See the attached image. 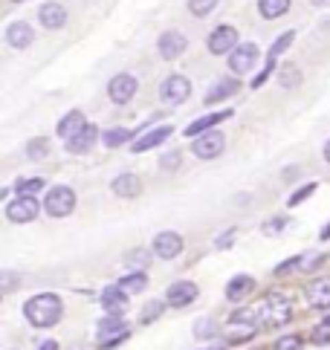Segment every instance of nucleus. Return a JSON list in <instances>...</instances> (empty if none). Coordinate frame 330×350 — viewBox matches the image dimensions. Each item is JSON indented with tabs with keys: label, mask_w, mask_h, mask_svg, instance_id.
<instances>
[{
	"label": "nucleus",
	"mask_w": 330,
	"mask_h": 350,
	"mask_svg": "<svg viewBox=\"0 0 330 350\" xmlns=\"http://www.w3.org/2000/svg\"><path fill=\"white\" fill-rule=\"evenodd\" d=\"M38 208H41V203H38L32 194H21L18 200H12L6 206V217L12 223H29L38 217Z\"/></svg>",
	"instance_id": "nucleus-7"
},
{
	"label": "nucleus",
	"mask_w": 330,
	"mask_h": 350,
	"mask_svg": "<svg viewBox=\"0 0 330 350\" xmlns=\"http://www.w3.org/2000/svg\"><path fill=\"white\" fill-rule=\"evenodd\" d=\"M325 237H330V226H325V229H322V241H325Z\"/></svg>",
	"instance_id": "nucleus-47"
},
{
	"label": "nucleus",
	"mask_w": 330,
	"mask_h": 350,
	"mask_svg": "<svg viewBox=\"0 0 330 350\" xmlns=\"http://www.w3.org/2000/svg\"><path fill=\"white\" fill-rule=\"evenodd\" d=\"M183 252V237L177 232H160L154 237V255L162 260H174L177 255Z\"/></svg>",
	"instance_id": "nucleus-11"
},
{
	"label": "nucleus",
	"mask_w": 330,
	"mask_h": 350,
	"mask_svg": "<svg viewBox=\"0 0 330 350\" xmlns=\"http://www.w3.org/2000/svg\"><path fill=\"white\" fill-rule=\"evenodd\" d=\"M235 237H238L235 229H226V232L218 237V241H214V246H218V249H226V246H232V243H235Z\"/></svg>",
	"instance_id": "nucleus-41"
},
{
	"label": "nucleus",
	"mask_w": 330,
	"mask_h": 350,
	"mask_svg": "<svg viewBox=\"0 0 330 350\" xmlns=\"http://www.w3.org/2000/svg\"><path fill=\"white\" fill-rule=\"evenodd\" d=\"M218 333H220V327L212 319H197L194 321V336H197V339H214Z\"/></svg>",
	"instance_id": "nucleus-29"
},
{
	"label": "nucleus",
	"mask_w": 330,
	"mask_h": 350,
	"mask_svg": "<svg viewBox=\"0 0 330 350\" xmlns=\"http://www.w3.org/2000/svg\"><path fill=\"white\" fill-rule=\"evenodd\" d=\"M313 342H316V345H327V342H330V319L322 324V327H316Z\"/></svg>",
	"instance_id": "nucleus-39"
},
{
	"label": "nucleus",
	"mask_w": 330,
	"mask_h": 350,
	"mask_svg": "<svg viewBox=\"0 0 330 350\" xmlns=\"http://www.w3.org/2000/svg\"><path fill=\"white\" fill-rule=\"evenodd\" d=\"M252 290H255V281H252L249 275H235V278L226 284V298H229V301H240V298H246Z\"/></svg>",
	"instance_id": "nucleus-21"
},
{
	"label": "nucleus",
	"mask_w": 330,
	"mask_h": 350,
	"mask_svg": "<svg viewBox=\"0 0 330 350\" xmlns=\"http://www.w3.org/2000/svg\"><path fill=\"white\" fill-rule=\"evenodd\" d=\"M296 267H301V258H290L287 264H281L275 269V275H284V272H290V269H296Z\"/></svg>",
	"instance_id": "nucleus-42"
},
{
	"label": "nucleus",
	"mask_w": 330,
	"mask_h": 350,
	"mask_svg": "<svg viewBox=\"0 0 330 350\" xmlns=\"http://www.w3.org/2000/svg\"><path fill=\"white\" fill-rule=\"evenodd\" d=\"M38 18H41V23L47 29H61L67 23V9L61 3H44L38 9Z\"/></svg>",
	"instance_id": "nucleus-18"
},
{
	"label": "nucleus",
	"mask_w": 330,
	"mask_h": 350,
	"mask_svg": "<svg viewBox=\"0 0 330 350\" xmlns=\"http://www.w3.org/2000/svg\"><path fill=\"white\" fill-rule=\"evenodd\" d=\"M99 345L101 347H113L116 342H122L125 336H128V327H125V321L116 319V316H110V319H101L99 321Z\"/></svg>",
	"instance_id": "nucleus-9"
},
{
	"label": "nucleus",
	"mask_w": 330,
	"mask_h": 350,
	"mask_svg": "<svg viewBox=\"0 0 330 350\" xmlns=\"http://www.w3.org/2000/svg\"><path fill=\"white\" fill-rule=\"evenodd\" d=\"M148 260H151V255L145 252V249H134V252L125 258V264L134 267V269H145V267H148Z\"/></svg>",
	"instance_id": "nucleus-33"
},
{
	"label": "nucleus",
	"mask_w": 330,
	"mask_h": 350,
	"mask_svg": "<svg viewBox=\"0 0 330 350\" xmlns=\"http://www.w3.org/2000/svg\"><path fill=\"white\" fill-rule=\"evenodd\" d=\"M223 148H226V136L220 133V131H206V133H200L197 139H194V145H192V151H194V157H200V159H214V157H220L223 154Z\"/></svg>",
	"instance_id": "nucleus-5"
},
{
	"label": "nucleus",
	"mask_w": 330,
	"mask_h": 350,
	"mask_svg": "<svg viewBox=\"0 0 330 350\" xmlns=\"http://www.w3.org/2000/svg\"><path fill=\"white\" fill-rule=\"evenodd\" d=\"M160 312H162V301H151V304L142 310V324H151V321L160 316Z\"/></svg>",
	"instance_id": "nucleus-36"
},
{
	"label": "nucleus",
	"mask_w": 330,
	"mask_h": 350,
	"mask_svg": "<svg viewBox=\"0 0 330 350\" xmlns=\"http://www.w3.org/2000/svg\"><path fill=\"white\" fill-rule=\"evenodd\" d=\"M238 46V29L235 27H218L209 35V53L212 55H229L232 49Z\"/></svg>",
	"instance_id": "nucleus-8"
},
{
	"label": "nucleus",
	"mask_w": 330,
	"mask_h": 350,
	"mask_svg": "<svg viewBox=\"0 0 330 350\" xmlns=\"http://www.w3.org/2000/svg\"><path fill=\"white\" fill-rule=\"evenodd\" d=\"M12 284H15V272H6V275H3V290H6V293L12 290Z\"/></svg>",
	"instance_id": "nucleus-43"
},
{
	"label": "nucleus",
	"mask_w": 330,
	"mask_h": 350,
	"mask_svg": "<svg viewBox=\"0 0 330 350\" xmlns=\"http://www.w3.org/2000/svg\"><path fill=\"white\" fill-rule=\"evenodd\" d=\"M35 41V32L27 21H15V23H9V29H6V44L9 46H15V49H27L32 46Z\"/></svg>",
	"instance_id": "nucleus-14"
},
{
	"label": "nucleus",
	"mask_w": 330,
	"mask_h": 350,
	"mask_svg": "<svg viewBox=\"0 0 330 350\" xmlns=\"http://www.w3.org/2000/svg\"><path fill=\"white\" fill-rule=\"evenodd\" d=\"M177 165H180V151H171V154H165V157L160 159V168H162V171H174Z\"/></svg>",
	"instance_id": "nucleus-37"
},
{
	"label": "nucleus",
	"mask_w": 330,
	"mask_h": 350,
	"mask_svg": "<svg viewBox=\"0 0 330 350\" xmlns=\"http://www.w3.org/2000/svg\"><path fill=\"white\" fill-rule=\"evenodd\" d=\"M113 191L119 197H136L142 191V183H139L136 174H119V177L113 180Z\"/></svg>",
	"instance_id": "nucleus-24"
},
{
	"label": "nucleus",
	"mask_w": 330,
	"mask_h": 350,
	"mask_svg": "<svg viewBox=\"0 0 330 350\" xmlns=\"http://www.w3.org/2000/svg\"><path fill=\"white\" fill-rule=\"evenodd\" d=\"M313 191H316V183H307V185H304V189H299L293 197H290V206H299L301 200H307Z\"/></svg>",
	"instance_id": "nucleus-38"
},
{
	"label": "nucleus",
	"mask_w": 330,
	"mask_h": 350,
	"mask_svg": "<svg viewBox=\"0 0 330 350\" xmlns=\"http://www.w3.org/2000/svg\"><path fill=\"white\" fill-rule=\"evenodd\" d=\"M165 298H168V307H188L197 298V284L194 281H177L168 286Z\"/></svg>",
	"instance_id": "nucleus-12"
},
{
	"label": "nucleus",
	"mask_w": 330,
	"mask_h": 350,
	"mask_svg": "<svg viewBox=\"0 0 330 350\" xmlns=\"http://www.w3.org/2000/svg\"><path fill=\"white\" fill-rule=\"evenodd\" d=\"M49 154V142L44 139V136H38V139H32L29 145H27V157L29 159H44Z\"/></svg>",
	"instance_id": "nucleus-31"
},
{
	"label": "nucleus",
	"mask_w": 330,
	"mask_h": 350,
	"mask_svg": "<svg viewBox=\"0 0 330 350\" xmlns=\"http://www.w3.org/2000/svg\"><path fill=\"white\" fill-rule=\"evenodd\" d=\"M101 307H105L110 316H122V312L128 310V290H125V286H107V290L101 293Z\"/></svg>",
	"instance_id": "nucleus-15"
},
{
	"label": "nucleus",
	"mask_w": 330,
	"mask_h": 350,
	"mask_svg": "<svg viewBox=\"0 0 330 350\" xmlns=\"http://www.w3.org/2000/svg\"><path fill=\"white\" fill-rule=\"evenodd\" d=\"M223 119H232V110H218V113H209V116L192 122V124L186 128V136H200V133H206V131H212L214 124L223 122Z\"/></svg>",
	"instance_id": "nucleus-19"
},
{
	"label": "nucleus",
	"mask_w": 330,
	"mask_h": 350,
	"mask_svg": "<svg viewBox=\"0 0 330 350\" xmlns=\"http://www.w3.org/2000/svg\"><path fill=\"white\" fill-rule=\"evenodd\" d=\"M44 189V180L41 177H29V180H18L15 183V191L18 194H35V191H41Z\"/></svg>",
	"instance_id": "nucleus-32"
},
{
	"label": "nucleus",
	"mask_w": 330,
	"mask_h": 350,
	"mask_svg": "<svg viewBox=\"0 0 330 350\" xmlns=\"http://www.w3.org/2000/svg\"><path fill=\"white\" fill-rule=\"evenodd\" d=\"M293 316V304H290L287 295H270L264 304V319L270 324H287Z\"/></svg>",
	"instance_id": "nucleus-10"
},
{
	"label": "nucleus",
	"mask_w": 330,
	"mask_h": 350,
	"mask_svg": "<svg viewBox=\"0 0 330 350\" xmlns=\"http://www.w3.org/2000/svg\"><path fill=\"white\" fill-rule=\"evenodd\" d=\"M293 38H296V32H284L281 38H275V44H272V49H270V58L275 61V58L281 55V53H287V46L293 44Z\"/></svg>",
	"instance_id": "nucleus-34"
},
{
	"label": "nucleus",
	"mask_w": 330,
	"mask_h": 350,
	"mask_svg": "<svg viewBox=\"0 0 330 350\" xmlns=\"http://www.w3.org/2000/svg\"><path fill=\"white\" fill-rule=\"evenodd\" d=\"M41 350H58V342H44Z\"/></svg>",
	"instance_id": "nucleus-44"
},
{
	"label": "nucleus",
	"mask_w": 330,
	"mask_h": 350,
	"mask_svg": "<svg viewBox=\"0 0 330 350\" xmlns=\"http://www.w3.org/2000/svg\"><path fill=\"white\" fill-rule=\"evenodd\" d=\"M325 159H327V162H330V139H327V142H325Z\"/></svg>",
	"instance_id": "nucleus-46"
},
{
	"label": "nucleus",
	"mask_w": 330,
	"mask_h": 350,
	"mask_svg": "<svg viewBox=\"0 0 330 350\" xmlns=\"http://www.w3.org/2000/svg\"><path fill=\"white\" fill-rule=\"evenodd\" d=\"M188 96H192V81H188L186 76H168L160 87V98L165 105H171V107L183 105Z\"/></svg>",
	"instance_id": "nucleus-4"
},
{
	"label": "nucleus",
	"mask_w": 330,
	"mask_h": 350,
	"mask_svg": "<svg viewBox=\"0 0 330 350\" xmlns=\"http://www.w3.org/2000/svg\"><path fill=\"white\" fill-rule=\"evenodd\" d=\"M278 84L284 87V90H293L296 84H301V72L296 64H284L281 70H278Z\"/></svg>",
	"instance_id": "nucleus-26"
},
{
	"label": "nucleus",
	"mask_w": 330,
	"mask_h": 350,
	"mask_svg": "<svg viewBox=\"0 0 330 350\" xmlns=\"http://www.w3.org/2000/svg\"><path fill=\"white\" fill-rule=\"evenodd\" d=\"M287 9H290V0H261L258 3V12L264 18H270V21L287 15Z\"/></svg>",
	"instance_id": "nucleus-25"
},
{
	"label": "nucleus",
	"mask_w": 330,
	"mask_h": 350,
	"mask_svg": "<svg viewBox=\"0 0 330 350\" xmlns=\"http://www.w3.org/2000/svg\"><path fill=\"white\" fill-rule=\"evenodd\" d=\"M44 208H47V215H53V217H67L75 208V191L67 189V185H55V189L47 191Z\"/></svg>",
	"instance_id": "nucleus-2"
},
{
	"label": "nucleus",
	"mask_w": 330,
	"mask_h": 350,
	"mask_svg": "<svg viewBox=\"0 0 330 350\" xmlns=\"http://www.w3.org/2000/svg\"><path fill=\"white\" fill-rule=\"evenodd\" d=\"M171 136V124H162V128H154V131H148L145 136H139V139L131 145V151L134 154H142V151H151V148H157L162 145L165 139Z\"/></svg>",
	"instance_id": "nucleus-17"
},
{
	"label": "nucleus",
	"mask_w": 330,
	"mask_h": 350,
	"mask_svg": "<svg viewBox=\"0 0 330 350\" xmlns=\"http://www.w3.org/2000/svg\"><path fill=\"white\" fill-rule=\"evenodd\" d=\"M119 286H125V290H128V293H142L145 286H148V275H145V269L125 275V278L119 281Z\"/></svg>",
	"instance_id": "nucleus-27"
},
{
	"label": "nucleus",
	"mask_w": 330,
	"mask_h": 350,
	"mask_svg": "<svg viewBox=\"0 0 330 350\" xmlns=\"http://www.w3.org/2000/svg\"><path fill=\"white\" fill-rule=\"evenodd\" d=\"M275 350H301V339L299 336H284V339L275 342Z\"/></svg>",
	"instance_id": "nucleus-35"
},
{
	"label": "nucleus",
	"mask_w": 330,
	"mask_h": 350,
	"mask_svg": "<svg viewBox=\"0 0 330 350\" xmlns=\"http://www.w3.org/2000/svg\"><path fill=\"white\" fill-rule=\"evenodd\" d=\"M61 312H64V304H61V298L53 293L35 295L27 301V307H23V316H27L29 324H35V327H53V324H58Z\"/></svg>",
	"instance_id": "nucleus-1"
},
{
	"label": "nucleus",
	"mask_w": 330,
	"mask_h": 350,
	"mask_svg": "<svg viewBox=\"0 0 330 350\" xmlns=\"http://www.w3.org/2000/svg\"><path fill=\"white\" fill-rule=\"evenodd\" d=\"M136 90H139V81L131 76V72H119V76L110 79V84H107V96H110L113 105H128L136 96Z\"/></svg>",
	"instance_id": "nucleus-6"
},
{
	"label": "nucleus",
	"mask_w": 330,
	"mask_h": 350,
	"mask_svg": "<svg viewBox=\"0 0 330 350\" xmlns=\"http://www.w3.org/2000/svg\"><path fill=\"white\" fill-rule=\"evenodd\" d=\"M235 93H238V81L235 79H220L218 84L209 87V93H206L203 102H206V105H218V102H223V98H229Z\"/></svg>",
	"instance_id": "nucleus-20"
},
{
	"label": "nucleus",
	"mask_w": 330,
	"mask_h": 350,
	"mask_svg": "<svg viewBox=\"0 0 330 350\" xmlns=\"http://www.w3.org/2000/svg\"><path fill=\"white\" fill-rule=\"evenodd\" d=\"M214 6H218V0H188V12L194 18H206L209 12H214Z\"/></svg>",
	"instance_id": "nucleus-30"
},
{
	"label": "nucleus",
	"mask_w": 330,
	"mask_h": 350,
	"mask_svg": "<svg viewBox=\"0 0 330 350\" xmlns=\"http://www.w3.org/2000/svg\"><path fill=\"white\" fill-rule=\"evenodd\" d=\"M160 55L165 58V61H174V58H180L183 53H186V46H188V41H186V35H180V32H162L160 35Z\"/></svg>",
	"instance_id": "nucleus-13"
},
{
	"label": "nucleus",
	"mask_w": 330,
	"mask_h": 350,
	"mask_svg": "<svg viewBox=\"0 0 330 350\" xmlns=\"http://www.w3.org/2000/svg\"><path fill=\"white\" fill-rule=\"evenodd\" d=\"M131 136H134V133H131L128 128H110V131L101 133V142H105L107 148H119V145L128 142Z\"/></svg>",
	"instance_id": "nucleus-28"
},
{
	"label": "nucleus",
	"mask_w": 330,
	"mask_h": 350,
	"mask_svg": "<svg viewBox=\"0 0 330 350\" xmlns=\"http://www.w3.org/2000/svg\"><path fill=\"white\" fill-rule=\"evenodd\" d=\"M307 298L313 307H330V278H316L307 286Z\"/></svg>",
	"instance_id": "nucleus-23"
},
{
	"label": "nucleus",
	"mask_w": 330,
	"mask_h": 350,
	"mask_svg": "<svg viewBox=\"0 0 330 350\" xmlns=\"http://www.w3.org/2000/svg\"><path fill=\"white\" fill-rule=\"evenodd\" d=\"M96 139H99V128H96V124H84V131H79L73 139H67L64 148H67L70 154H87L93 148Z\"/></svg>",
	"instance_id": "nucleus-16"
},
{
	"label": "nucleus",
	"mask_w": 330,
	"mask_h": 350,
	"mask_svg": "<svg viewBox=\"0 0 330 350\" xmlns=\"http://www.w3.org/2000/svg\"><path fill=\"white\" fill-rule=\"evenodd\" d=\"M84 124H87V122H84L81 110H70V113L58 122V136H64V142H67V139H73V136L79 133V131H84Z\"/></svg>",
	"instance_id": "nucleus-22"
},
{
	"label": "nucleus",
	"mask_w": 330,
	"mask_h": 350,
	"mask_svg": "<svg viewBox=\"0 0 330 350\" xmlns=\"http://www.w3.org/2000/svg\"><path fill=\"white\" fill-rule=\"evenodd\" d=\"M313 6H330V0H310Z\"/></svg>",
	"instance_id": "nucleus-45"
},
{
	"label": "nucleus",
	"mask_w": 330,
	"mask_h": 350,
	"mask_svg": "<svg viewBox=\"0 0 330 350\" xmlns=\"http://www.w3.org/2000/svg\"><path fill=\"white\" fill-rule=\"evenodd\" d=\"M287 226V217H275V220H266L264 223V232L266 234H275V232H281Z\"/></svg>",
	"instance_id": "nucleus-40"
},
{
	"label": "nucleus",
	"mask_w": 330,
	"mask_h": 350,
	"mask_svg": "<svg viewBox=\"0 0 330 350\" xmlns=\"http://www.w3.org/2000/svg\"><path fill=\"white\" fill-rule=\"evenodd\" d=\"M258 46L255 44H238L232 53H229V70L235 72V76H244V72H252L258 64Z\"/></svg>",
	"instance_id": "nucleus-3"
}]
</instances>
